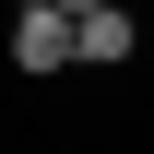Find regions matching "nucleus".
Masks as SVG:
<instances>
[{
  "label": "nucleus",
  "instance_id": "obj_1",
  "mask_svg": "<svg viewBox=\"0 0 154 154\" xmlns=\"http://www.w3.org/2000/svg\"><path fill=\"white\" fill-rule=\"evenodd\" d=\"M0 59H12L24 83H59V71H71V12L24 0V12H12V36H0Z\"/></svg>",
  "mask_w": 154,
  "mask_h": 154
},
{
  "label": "nucleus",
  "instance_id": "obj_2",
  "mask_svg": "<svg viewBox=\"0 0 154 154\" xmlns=\"http://www.w3.org/2000/svg\"><path fill=\"white\" fill-rule=\"evenodd\" d=\"M131 48H142V12H131V0H95V12H71V71H119Z\"/></svg>",
  "mask_w": 154,
  "mask_h": 154
},
{
  "label": "nucleus",
  "instance_id": "obj_3",
  "mask_svg": "<svg viewBox=\"0 0 154 154\" xmlns=\"http://www.w3.org/2000/svg\"><path fill=\"white\" fill-rule=\"evenodd\" d=\"M48 12H95V0H48Z\"/></svg>",
  "mask_w": 154,
  "mask_h": 154
}]
</instances>
